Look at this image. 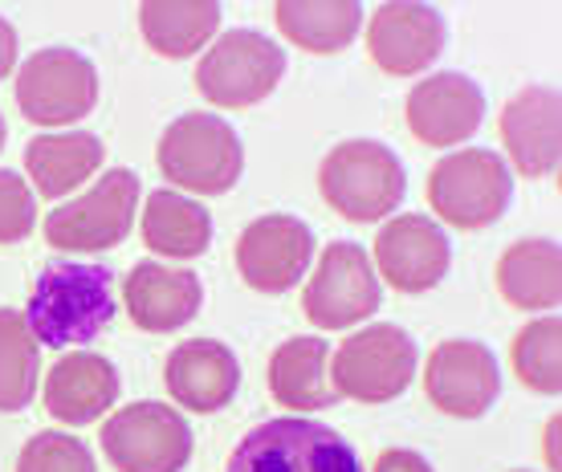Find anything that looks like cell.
<instances>
[{"label": "cell", "instance_id": "1f68e13d", "mask_svg": "<svg viewBox=\"0 0 562 472\" xmlns=\"http://www.w3.org/2000/svg\"><path fill=\"white\" fill-rule=\"evenodd\" d=\"M13 66H16V29L0 16V82L13 74Z\"/></svg>", "mask_w": 562, "mask_h": 472}, {"label": "cell", "instance_id": "e575fe53", "mask_svg": "<svg viewBox=\"0 0 562 472\" xmlns=\"http://www.w3.org/2000/svg\"><path fill=\"white\" fill-rule=\"evenodd\" d=\"M514 472H530V469H514Z\"/></svg>", "mask_w": 562, "mask_h": 472}, {"label": "cell", "instance_id": "484cf974", "mask_svg": "<svg viewBox=\"0 0 562 472\" xmlns=\"http://www.w3.org/2000/svg\"><path fill=\"white\" fill-rule=\"evenodd\" d=\"M143 245L171 261H192L212 245V216L180 192H151L143 209Z\"/></svg>", "mask_w": 562, "mask_h": 472}, {"label": "cell", "instance_id": "44dd1931", "mask_svg": "<svg viewBox=\"0 0 562 472\" xmlns=\"http://www.w3.org/2000/svg\"><path fill=\"white\" fill-rule=\"evenodd\" d=\"M102 155H106V147L90 131L37 135L25 147V171L45 200H61V195H70L78 183L90 180L99 171Z\"/></svg>", "mask_w": 562, "mask_h": 472}, {"label": "cell", "instance_id": "d6986e66", "mask_svg": "<svg viewBox=\"0 0 562 472\" xmlns=\"http://www.w3.org/2000/svg\"><path fill=\"white\" fill-rule=\"evenodd\" d=\"M164 383L168 395L188 412L212 416L233 403L240 387V362L225 342H212V338H192L180 342L164 362Z\"/></svg>", "mask_w": 562, "mask_h": 472}, {"label": "cell", "instance_id": "9a60e30c", "mask_svg": "<svg viewBox=\"0 0 562 472\" xmlns=\"http://www.w3.org/2000/svg\"><path fill=\"white\" fill-rule=\"evenodd\" d=\"M445 49V21L428 4L387 0L367 21V54L387 78L428 70Z\"/></svg>", "mask_w": 562, "mask_h": 472}, {"label": "cell", "instance_id": "2e32d148", "mask_svg": "<svg viewBox=\"0 0 562 472\" xmlns=\"http://www.w3.org/2000/svg\"><path fill=\"white\" fill-rule=\"evenodd\" d=\"M404 114L424 147H457L485 123V94L464 74H432L408 90Z\"/></svg>", "mask_w": 562, "mask_h": 472}, {"label": "cell", "instance_id": "e0dca14e", "mask_svg": "<svg viewBox=\"0 0 562 472\" xmlns=\"http://www.w3.org/2000/svg\"><path fill=\"white\" fill-rule=\"evenodd\" d=\"M502 143L509 151V164L526 180L554 176L562 155V106L554 86H526L506 102L502 111Z\"/></svg>", "mask_w": 562, "mask_h": 472}, {"label": "cell", "instance_id": "836d02e7", "mask_svg": "<svg viewBox=\"0 0 562 472\" xmlns=\"http://www.w3.org/2000/svg\"><path fill=\"white\" fill-rule=\"evenodd\" d=\"M0 147H4V119H0Z\"/></svg>", "mask_w": 562, "mask_h": 472}, {"label": "cell", "instance_id": "3957f363", "mask_svg": "<svg viewBox=\"0 0 562 472\" xmlns=\"http://www.w3.org/2000/svg\"><path fill=\"white\" fill-rule=\"evenodd\" d=\"M509 200H514V171L502 155L485 147L452 151L428 171V204L440 221L461 233L497 224L506 216Z\"/></svg>", "mask_w": 562, "mask_h": 472}, {"label": "cell", "instance_id": "52a82bcc", "mask_svg": "<svg viewBox=\"0 0 562 472\" xmlns=\"http://www.w3.org/2000/svg\"><path fill=\"white\" fill-rule=\"evenodd\" d=\"M416 359H420V350L408 330H400L392 322H375V326L351 334L335 350L326 375H330L335 395L342 400L392 403L416 379Z\"/></svg>", "mask_w": 562, "mask_h": 472}, {"label": "cell", "instance_id": "30bf717a", "mask_svg": "<svg viewBox=\"0 0 562 472\" xmlns=\"http://www.w3.org/2000/svg\"><path fill=\"white\" fill-rule=\"evenodd\" d=\"M99 102V70L78 49L54 45L16 70V106L37 126H70Z\"/></svg>", "mask_w": 562, "mask_h": 472}, {"label": "cell", "instance_id": "7402d4cb", "mask_svg": "<svg viewBox=\"0 0 562 472\" xmlns=\"http://www.w3.org/2000/svg\"><path fill=\"white\" fill-rule=\"evenodd\" d=\"M330 347L323 338H290L269 359V395L294 412H323L338 400L326 375Z\"/></svg>", "mask_w": 562, "mask_h": 472}, {"label": "cell", "instance_id": "d4e9b609", "mask_svg": "<svg viewBox=\"0 0 562 472\" xmlns=\"http://www.w3.org/2000/svg\"><path fill=\"white\" fill-rule=\"evenodd\" d=\"M273 21L285 42L306 54H338L355 42L363 25V9L355 0H281L273 4Z\"/></svg>", "mask_w": 562, "mask_h": 472}, {"label": "cell", "instance_id": "7c38bea8", "mask_svg": "<svg viewBox=\"0 0 562 472\" xmlns=\"http://www.w3.org/2000/svg\"><path fill=\"white\" fill-rule=\"evenodd\" d=\"M424 391L445 416L481 419L497 403L502 371L485 342L452 338V342H440L424 362Z\"/></svg>", "mask_w": 562, "mask_h": 472}, {"label": "cell", "instance_id": "ba28073f", "mask_svg": "<svg viewBox=\"0 0 562 472\" xmlns=\"http://www.w3.org/2000/svg\"><path fill=\"white\" fill-rule=\"evenodd\" d=\"M102 452L119 472H180L192 460V428L180 407L131 403L102 424Z\"/></svg>", "mask_w": 562, "mask_h": 472}, {"label": "cell", "instance_id": "4fadbf2b", "mask_svg": "<svg viewBox=\"0 0 562 472\" xmlns=\"http://www.w3.org/2000/svg\"><path fill=\"white\" fill-rule=\"evenodd\" d=\"M233 257H237L245 285H254L257 293H285L306 278L310 257H314V233L297 216L269 212L245 224Z\"/></svg>", "mask_w": 562, "mask_h": 472}, {"label": "cell", "instance_id": "8fae6325", "mask_svg": "<svg viewBox=\"0 0 562 472\" xmlns=\"http://www.w3.org/2000/svg\"><path fill=\"white\" fill-rule=\"evenodd\" d=\"M139 212V176L131 167L106 171L82 200L61 204L45 221V240L61 252H99L123 245Z\"/></svg>", "mask_w": 562, "mask_h": 472}, {"label": "cell", "instance_id": "6da1fadb", "mask_svg": "<svg viewBox=\"0 0 562 472\" xmlns=\"http://www.w3.org/2000/svg\"><path fill=\"white\" fill-rule=\"evenodd\" d=\"M114 318V278L106 265L61 261L33 281L25 322L42 347L66 350L99 338Z\"/></svg>", "mask_w": 562, "mask_h": 472}, {"label": "cell", "instance_id": "5bb4252c", "mask_svg": "<svg viewBox=\"0 0 562 472\" xmlns=\"http://www.w3.org/2000/svg\"><path fill=\"white\" fill-rule=\"evenodd\" d=\"M452 245L445 228L428 216L404 212L392 216L375 236V269L380 278L400 293H428L449 273Z\"/></svg>", "mask_w": 562, "mask_h": 472}, {"label": "cell", "instance_id": "9c48e42d", "mask_svg": "<svg viewBox=\"0 0 562 472\" xmlns=\"http://www.w3.org/2000/svg\"><path fill=\"white\" fill-rule=\"evenodd\" d=\"M383 302V285L375 278L371 252L355 240H335L326 245L314 278L302 290V314L318 330H347L367 322Z\"/></svg>", "mask_w": 562, "mask_h": 472}, {"label": "cell", "instance_id": "83f0119b", "mask_svg": "<svg viewBox=\"0 0 562 472\" xmlns=\"http://www.w3.org/2000/svg\"><path fill=\"white\" fill-rule=\"evenodd\" d=\"M509 367L526 391L559 395L562 391V322L554 314L526 322L509 347Z\"/></svg>", "mask_w": 562, "mask_h": 472}, {"label": "cell", "instance_id": "603a6c76", "mask_svg": "<svg viewBox=\"0 0 562 472\" xmlns=\"http://www.w3.org/2000/svg\"><path fill=\"white\" fill-rule=\"evenodd\" d=\"M497 293L514 310H554L562 297V252L554 240H518L497 257Z\"/></svg>", "mask_w": 562, "mask_h": 472}, {"label": "cell", "instance_id": "7a4b0ae2", "mask_svg": "<svg viewBox=\"0 0 562 472\" xmlns=\"http://www.w3.org/2000/svg\"><path fill=\"white\" fill-rule=\"evenodd\" d=\"M408 176L392 147L375 139H347L330 147L318 167V192L338 216L355 224H375L392 216L404 200Z\"/></svg>", "mask_w": 562, "mask_h": 472}, {"label": "cell", "instance_id": "4316f807", "mask_svg": "<svg viewBox=\"0 0 562 472\" xmlns=\"http://www.w3.org/2000/svg\"><path fill=\"white\" fill-rule=\"evenodd\" d=\"M42 375V342L33 338L21 310L0 306V412L29 407Z\"/></svg>", "mask_w": 562, "mask_h": 472}, {"label": "cell", "instance_id": "ffe728a7", "mask_svg": "<svg viewBox=\"0 0 562 472\" xmlns=\"http://www.w3.org/2000/svg\"><path fill=\"white\" fill-rule=\"evenodd\" d=\"M119 371L111 359H102L94 350H74L66 359H57L45 379V412L70 428L94 424L114 407L119 400Z\"/></svg>", "mask_w": 562, "mask_h": 472}, {"label": "cell", "instance_id": "277c9868", "mask_svg": "<svg viewBox=\"0 0 562 472\" xmlns=\"http://www.w3.org/2000/svg\"><path fill=\"white\" fill-rule=\"evenodd\" d=\"M159 171L183 192L225 195L245 171V147L221 114H180L159 139Z\"/></svg>", "mask_w": 562, "mask_h": 472}, {"label": "cell", "instance_id": "f1b7e54d", "mask_svg": "<svg viewBox=\"0 0 562 472\" xmlns=\"http://www.w3.org/2000/svg\"><path fill=\"white\" fill-rule=\"evenodd\" d=\"M16 472H99V469H94V457H90V448L82 440H74L66 431H37L21 448Z\"/></svg>", "mask_w": 562, "mask_h": 472}, {"label": "cell", "instance_id": "f546056e", "mask_svg": "<svg viewBox=\"0 0 562 472\" xmlns=\"http://www.w3.org/2000/svg\"><path fill=\"white\" fill-rule=\"evenodd\" d=\"M37 224V200L16 171L0 167V245H16L25 240Z\"/></svg>", "mask_w": 562, "mask_h": 472}, {"label": "cell", "instance_id": "4dcf8cb0", "mask_svg": "<svg viewBox=\"0 0 562 472\" xmlns=\"http://www.w3.org/2000/svg\"><path fill=\"white\" fill-rule=\"evenodd\" d=\"M375 472H432V464L412 448H383L375 457Z\"/></svg>", "mask_w": 562, "mask_h": 472}, {"label": "cell", "instance_id": "d6a6232c", "mask_svg": "<svg viewBox=\"0 0 562 472\" xmlns=\"http://www.w3.org/2000/svg\"><path fill=\"white\" fill-rule=\"evenodd\" d=\"M547 464L550 472H559V419L547 424Z\"/></svg>", "mask_w": 562, "mask_h": 472}, {"label": "cell", "instance_id": "5b68a950", "mask_svg": "<svg viewBox=\"0 0 562 472\" xmlns=\"http://www.w3.org/2000/svg\"><path fill=\"white\" fill-rule=\"evenodd\" d=\"M228 472H363L335 428L318 419L281 416L254 428L228 457Z\"/></svg>", "mask_w": 562, "mask_h": 472}, {"label": "cell", "instance_id": "ac0fdd59", "mask_svg": "<svg viewBox=\"0 0 562 472\" xmlns=\"http://www.w3.org/2000/svg\"><path fill=\"white\" fill-rule=\"evenodd\" d=\"M200 302H204V285L192 269L139 261L123 281V306L131 322L147 334H176L196 318Z\"/></svg>", "mask_w": 562, "mask_h": 472}, {"label": "cell", "instance_id": "cb8c5ba5", "mask_svg": "<svg viewBox=\"0 0 562 472\" xmlns=\"http://www.w3.org/2000/svg\"><path fill=\"white\" fill-rule=\"evenodd\" d=\"M143 42L159 57H192L212 42L221 29V4L216 0H147L139 9Z\"/></svg>", "mask_w": 562, "mask_h": 472}, {"label": "cell", "instance_id": "8992f818", "mask_svg": "<svg viewBox=\"0 0 562 472\" xmlns=\"http://www.w3.org/2000/svg\"><path fill=\"white\" fill-rule=\"evenodd\" d=\"M285 74V49L257 29H228L196 61V90L221 111L266 102Z\"/></svg>", "mask_w": 562, "mask_h": 472}]
</instances>
